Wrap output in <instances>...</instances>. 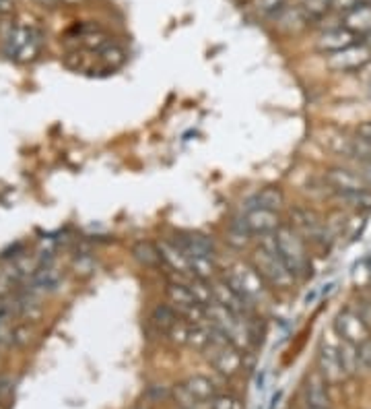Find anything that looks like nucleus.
Instances as JSON below:
<instances>
[{"instance_id": "obj_1", "label": "nucleus", "mask_w": 371, "mask_h": 409, "mask_svg": "<svg viewBox=\"0 0 371 409\" xmlns=\"http://www.w3.org/2000/svg\"><path fill=\"white\" fill-rule=\"evenodd\" d=\"M252 265L264 277V282L275 289H289L295 284L293 273L289 271V267L285 265V260L278 254L275 234L262 236L260 244L256 246V251L252 254Z\"/></svg>"}, {"instance_id": "obj_2", "label": "nucleus", "mask_w": 371, "mask_h": 409, "mask_svg": "<svg viewBox=\"0 0 371 409\" xmlns=\"http://www.w3.org/2000/svg\"><path fill=\"white\" fill-rule=\"evenodd\" d=\"M275 240H277L278 254L289 267V271L293 273V277L295 279L304 277L309 269V256L304 236L293 225H280L275 234Z\"/></svg>"}, {"instance_id": "obj_3", "label": "nucleus", "mask_w": 371, "mask_h": 409, "mask_svg": "<svg viewBox=\"0 0 371 409\" xmlns=\"http://www.w3.org/2000/svg\"><path fill=\"white\" fill-rule=\"evenodd\" d=\"M225 279L233 285L247 302H262L268 296V284L264 282V277L256 271V267L252 263H244V260H235L229 269Z\"/></svg>"}, {"instance_id": "obj_4", "label": "nucleus", "mask_w": 371, "mask_h": 409, "mask_svg": "<svg viewBox=\"0 0 371 409\" xmlns=\"http://www.w3.org/2000/svg\"><path fill=\"white\" fill-rule=\"evenodd\" d=\"M39 33L31 27H23V25H17V27H11L8 35L4 37V50L11 58H17L21 63H27L33 61L39 52Z\"/></svg>"}, {"instance_id": "obj_5", "label": "nucleus", "mask_w": 371, "mask_h": 409, "mask_svg": "<svg viewBox=\"0 0 371 409\" xmlns=\"http://www.w3.org/2000/svg\"><path fill=\"white\" fill-rule=\"evenodd\" d=\"M334 331L340 337V341L353 344V346H363L371 339V327L365 322L361 313L353 308H342L334 318Z\"/></svg>"}, {"instance_id": "obj_6", "label": "nucleus", "mask_w": 371, "mask_h": 409, "mask_svg": "<svg viewBox=\"0 0 371 409\" xmlns=\"http://www.w3.org/2000/svg\"><path fill=\"white\" fill-rule=\"evenodd\" d=\"M371 61V48L367 44H353L340 52L328 54V66L339 73L361 70Z\"/></svg>"}, {"instance_id": "obj_7", "label": "nucleus", "mask_w": 371, "mask_h": 409, "mask_svg": "<svg viewBox=\"0 0 371 409\" xmlns=\"http://www.w3.org/2000/svg\"><path fill=\"white\" fill-rule=\"evenodd\" d=\"M213 294H215V302H219L221 306H225L227 310H231L233 315L246 318L252 313V302H247L246 298L229 284L225 277H215L213 282Z\"/></svg>"}, {"instance_id": "obj_8", "label": "nucleus", "mask_w": 371, "mask_h": 409, "mask_svg": "<svg viewBox=\"0 0 371 409\" xmlns=\"http://www.w3.org/2000/svg\"><path fill=\"white\" fill-rule=\"evenodd\" d=\"M291 225L304 236V240H311V242H322L326 236V225L322 218L308 207H295L291 211Z\"/></svg>"}, {"instance_id": "obj_9", "label": "nucleus", "mask_w": 371, "mask_h": 409, "mask_svg": "<svg viewBox=\"0 0 371 409\" xmlns=\"http://www.w3.org/2000/svg\"><path fill=\"white\" fill-rule=\"evenodd\" d=\"M244 225L252 236H273L277 234V229L282 225L280 223V215L273 209H260L254 207L249 209L246 215L242 218Z\"/></svg>"}, {"instance_id": "obj_10", "label": "nucleus", "mask_w": 371, "mask_h": 409, "mask_svg": "<svg viewBox=\"0 0 371 409\" xmlns=\"http://www.w3.org/2000/svg\"><path fill=\"white\" fill-rule=\"evenodd\" d=\"M326 182L332 187L337 194H351V192H361V190H370L363 176L359 172L346 170V168H332L326 172Z\"/></svg>"}, {"instance_id": "obj_11", "label": "nucleus", "mask_w": 371, "mask_h": 409, "mask_svg": "<svg viewBox=\"0 0 371 409\" xmlns=\"http://www.w3.org/2000/svg\"><path fill=\"white\" fill-rule=\"evenodd\" d=\"M318 368H320V375L326 378V382H340L346 377L340 364L339 346L322 344L320 353H318Z\"/></svg>"}, {"instance_id": "obj_12", "label": "nucleus", "mask_w": 371, "mask_h": 409, "mask_svg": "<svg viewBox=\"0 0 371 409\" xmlns=\"http://www.w3.org/2000/svg\"><path fill=\"white\" fill-rule=\"evenodd\" d=\"M159 252H161V260L171 269L176 271L178 275H184V277H192V271H190V258L188 254L182 251V246L178 242H169V240H163L157 244Z\"/></svg>"}, {"instance_id": "obj_13", "label": "nucleus", "mask_w": 371, "mask_h": 409, "mask_svg": "<svg viewBox=\"0 0 371 409\" xmlns=\"http://www.w3.org/2000/svg\"><path fill=\"white\" fill-rule=\"evenodd\" d=\"M357 39V35L353 32H349L344 25L342 27H334V30H328L318 37V48L326 54H334L340 52L349 46H353Z\"/></svg>"}, {"instance_id": "obj_14", "label": "nucleus", "mask_w": 371, "mask_h": 409, "mask_svg": "<svg viewBox=\"0 0 371 409\" xmlns=\"http://www.w3.org/2000/svg\"><path fill=\"white\" fill-rule=\"evenodd\" d=\"M165 296H167V304H171V306L180 313V316L184 315L186 310H190L192 306L198 304L196 298H194V294H192L190 287H188V282H180V279L167 284Z\"/></svg>"}, {"instance_id": "obj_15", "label": "nucleus", "mask_w": 371, "mask_h": 409, "mask_svg": "<svg viewBox=\"0 0 371 409\" xmlns=\"http://www.w3.org/2000/svg\"><path fill=\"white\" fill-rule=\"evenodd\" d=\"M60 279V271L52 263H41V265H37V269L31 277V285H33L31 289L33 291H52L58 287Z\"/></svg>"}, {"instance_id": "obj_16", "label": "nucleus", "mask_w": 371, "mask_h": 409, "mask_svg": "<svg viewBox=\"0 0 371 409\" xmlns=\"http://www.w3.org/2000/svg\"><path fill=\"white\" fill-rule=\"evenodd\" d=\"M188 256H215V242L202 234H186L178 240Z\"/></svg>"}, {"instance_id": "obj_17", "label": "nucleus", "mask_w": 371, "mask_h": 409, "mask_svg": "<svg viewBox=\"0 0 371 409\" xmlns=\"http://www.w3.org/2000/svg\"><path fill=\"white\" fill-rule=\"evenodd\" d=\"M275 21H277L278 30L285 33L301 32L309 23L306 13L301 11V6H293V8L291 6H285L277 17H275Z\"/></svg>"}, {"instance_id": "obj_18", "label": "nucleus", "mask_w": 371, "mask_h": 409, "mask_svg": "<svg viewBox=\"0 0 371 409\" xmlns=\"http://www.w3.org/2000/svg\"><path fill=\"white\" fill-rule=\"evenodd\" d=\"M342 23L349 32H353L355 35L371 33V6L370 4H359L357 8H353L351 13H346L342 17Z\"/></svg>"}, {"instance_id": "obj_19", "label": "nucleus", "mask_w": 371, "mask_h": 409, "mask_svg": "<svg viewBox=\"0 0 371 409\" xmlns=\"http://www.w3.org/2000/svg\"><path fill=\"white\" fill-rule=\"evenodd\" d=\"M306 403L308 408L330 409V397L326 391V378L322 375H313L306 386Z\"/></svg>"}, {"instance_id": "obj_20", "label": "nucleus", "mask_w": 371, "mask_h": 409, "mask_svg": "<svg viewBox=\"0 0 371 409\" xmlns=\"http://www.w3.org/2000/svg\"><path fill=\"white\" fill-rule=\"evenodd\" d=\"M132 256L143 265V267H159L163 260H161V252H159V246L151 242V240H138L134 246H132Z\"/></svg>"}, {"instance_id": "obj_21", "label": "nucleus", "mask_w": 371, "mask_h": 409, "mask_svg": "<svg viewBox=\"0 0 371 409\" xmlns=\"http://www.w3.org/2000/svg\"><path fill=\"white\" fill-rule=\"evenodd\" d=\"M184 384L188 386V391L192 393V397L196 401H211L216 395L215 382L211 378L200 377V375L198 377H190Z\"/></svg>"}, {"instance_id": "obj_22", "label": "nucleus", "mask_w": 371, "mask_h": 409, "mask_svg": "<svg viewBox=\"0 0 371 409\" xmlns=\"http://www.w3.org/2000/svg\"><path fill=\"white\" fill-rule=\"evenodd\" d=\"M249 203H252V207H249V209H254V207H260V209H273V211H277L278 207L285 203V196H282L280 189L268 187V189L256 192V194L249 199Z\"/></svg>"}, {"instance_id": "obj_23", "label": "nucleus", "mask_w": 371, "mask_h": 409, "mask_svg": "<svg viewBox=\"0 0 371 409\" xmlns=\"http://www.w3.org/2000/svg\"><path fill=\"white\" fill-rule=\"evenodd\" d=\"M190 258V271H192V277H198V279H207V282H213L216 277V265L215 256H188Z\"/></svg>"}, {"instance_id": "obj_24", "label": "nucleus", "mask_w": 371, "mask_h": 409, "mask_svg": "<svg viewBox=\"0 0 371 409\" xmlns=\"http://www.w3.org/2000/svg\"><path fill=\"white\" fill-rule=\"evenodd\" d=\"M339 355L340 364H342V370H344L346 377H353V375L359 372V368H361V362H359V347L353 346V344H346V341H340Z\"/></svg>"}, {"instance_id": "obj_25", "label": "nucleus", "mask_w": 371, "mask_h": 409, "mask_svg": "<svg viewBox=\"0 0 371 409\" xmlns=\"http://www.w3.org/2000/svg\"><path fill=\"white\" fill-rule=\"evenodd\" d=\"M188 287L190 291L194 294L196 302L202 304V306H209L215 302V294H213V284L207 282V279H198V277H188Z\"/></svg>"}, {"instance_id": "obj_26", "label": "nucleus", "mask_w": 371, "mask_h": 409, "mask_svg": "<svg viewBox=\"0 0 371 409\" xmlns=\"http://www.w3.org/2000/svg\"><path fill=\"white\" fill-rule=\"evenodd\" d=\"M180 318V313L171 306V304H159V306H155L153 315H151V320H153V325L157 329H161V331H169V327L176 322Z\"/></svg>"}, {"instance_id": "obj_27", "label": "nucleus", "mask_w": 371, "mask_h": 409, "mask_svg": "<svg viewBox=\"0 0 371 409\" xmlns=\"http://www.w3.org/2000/svg\"><path fill=\"white\" fill-rule=\"evenodd\" d=\"M299 6L309 21H318L332 11V0H301Z\"/></svg>"}, {"instance_id": "obj_28", "label": "nucleus", "mask_w": 371, "mask_h": 409, "mask_svg": "<svg viewBox=\"0 0 371 409\" xmlns=\"http://www.w3.org/2000/svg\"><path fill=\"white\" fill-rule=\"evenodd\" d=\"M190 327H192V325H190L186 318H178V320L169 327V331H167L169 341L178 347L188 346V339H190Z\"/></svg>"}, {"instance_id": "obj_29", "label": "nucleus", "mask_w": 371, "mask_h": 409, "mask_svg": "<svg viewBox=\"0 0 371 409\" xmlns=\"http://www.w3.org/2000/svg\"><path fill=\"white\" fill-rule=\"evenodd\" d=\"M249 232H247V227L244 225V221H233L231 223V227H229V232H227V242L231 244V246H235V248H244L249 244Z\"/></svg>"}, {"instance_id": "obj_30", "label": "nucleus", "mask_w": 371, "mask_h": 409, "mask_svg": "<svg viewBox=\"0 0 371 409\" xmlns=\"http://www.w3.org/2000/svg\"><path fill=\"white\" fill-rule=\"evenodd\" d=\"M99 61L101 64L105 66V68H118V66H122L124 61H126V52H124L122 48H118V46H108L103 52H99Z\"/></svg>"}, {"instance_id": "obj_31", "label": "nucleus", "mask_w": 371, "mask_h": 409, "mask_svg": "<svg viewBox=\"0 0 371 409\" xmlns=\"http://www.w3.org/2000/svg\"><path fill=\"white\" fill-rule=\"evenodd\" d=\"M340 201L355 209H371V190H361V192H351V194H340Z\"/></svg>"}, {"instance_id": "obj_32", "label": "nucleus", "mask_w": 371, "mask_h": 409, "mask_svg": "<svg viewBox=\"0 0 371 409\" xmlns=\"http://www.w3.org/2000/svg\"><path fill=\"white\" fill-rule=\"evenodd\" d=\"M254 6L262 17H277L287 6V0H254Z\"/></svg>"}, {"instance_id": "obj_33", "label": "nucleus", "mask_w": 371, "mask_h": 409, "mask_svg": "<svg viewBox=\"0 0 371 409\" xmlns=\"http://www.w3.org/2000/svg\"><path fill=\"white\" fill-rule=\"evenodd\" d=\"M211 409H242V401L231 393H219L211 399Z\"/></svg>"}, {"instance_id": "obj_34", "label": "nucleus", "mask_w": 371, "mask_h": 409, "mask_svg": "<svg viewBox=\"0 0 371 409\" xmlns=\"http://www.w3.org/2000/svg\"><path fill=\"white\" fill-rule=\"evenodd\" d=\"M174 399L178 401V405H180V409H188L190 405H194L196 403V399L192 397V393L188 391V386L186 384H178L176 389H174Z\"/></svg>"}, {"instance_id": "obj_35", "label": "nucleus", "mask_w": 371, "mask_h": 409, "mask_svg": "<svg viewBox=\"0 0 371 409\" xmlns=\"http://www.w3.org/2000/svg\"><path fill=\"white\" fill-rule=\"evenodd\" d=\"M359 4H363L361 0H332V11H340L342 17L346 13H351L353 8H357Z\"/></svg>"}, {"instance_id": "obj_36", "label": "nucleus", "mask_w": 371, "mask_h": 409, "mask_svg": "<svg viewBox=\"0 0 371 409\" xmlns=\"http://www.w3.org/2000/svg\"><path fill=\"white\" fill-rule=\"evenodd\" d=\"M359 362L363 370H371V339L359 346Z\"/></svg>"}, {"instance_id": "obj_37", "label": "nucleus", "mask_w": 371, "mask_h": 409, "mask_svg": "<svg viewBox=\"0 0 371 409\" xmlns=\"http://www.w3.org/2000/svg\"><path fill=\"white\" fill-rule=\"evenodd\" d=\"M357 137H359L361 141H365L367 145H371V122H365V125L359 126V130H357Z\"/></svg>"}, {"instance_id": "obj_38", "label": "nucleus", "mask_w": 371, "mask_h": 409, "mask_svg": "<svg viewBox=\"0 0 371 409\" xmlns=\"http://www.w3.org/2000/svg\"><path fill=\"white\" fill-rule=\"evenodd\" d=\"M361 176H363V180H365V184H367V189L371 190V161H365V163H363V168H361Z\"/></svg>"}, {"instance_id": "obj_39", "label": "nucleus", "mask_w": 371, "mask_h": 409, "mask_svg": "<svg viewBox=\"0 0 371 409\" xmlns=\"http://www.w3.org/2000/svg\"><path fill=\"white\" fill-rule=\"evenodd\" d=\"M359 77H361V81H365L367 85H371V61L359 70Z\"/></svg>"}, {"instance_id": "obj_40", "label": "nucleus", "mask_w": 371, "mask_h": 409, "mask_svg": "<svg viewBox=\"0 0 371 409\" xmlns=\"http://www.w3.org/2000/svg\"><path fill=\"white\" fill-rule=\"evenodd\" d=\"M11 8H13V0H0V15L11 13Z\"/></svg>"}, {"instance_id": "obj_41", "label": "nucleus", "mask_w": 371, "mask_h": 409, "mask_svg": "<svg viewBox=\"0 0 371 409\" xmlns=\"http://www.w3.org/2000/svg\"><path fill=\"white\" fill-rule=\"evenodd\" d=\"M188 409H211V403H207V401H196L194 405H190Z\"/></svg>"}, {"instance_id": "obj_42", "label": "nucleus", "mask_w": 371, "mask_h": 409, "mask_svg": "<svg viewBox=\"0 0 371 409\" xmlns=\"http://www.w3.org/2000/svg\"><path fill=\"white\" fill-rule=\"evenodd\" d=\"M4 315H6V306L0 302V325H2V320H4Z\"/></svg>"}, {"instance_id": "obj_43", "label": "nucleus", "mask_w": 371, "mask_h": 409, "mask_svg": "<svg viewBox=\"0 0 371 409\" xmlns=\"http://www.w3.org/2000/svg\"><path fill=\"white\" fill-rule=\"evenodd\" d=\"M64 2H79V0H64Z\"/></svg>"}, {"instance_id": "obj_44", "label": "nucleus", "mask_w": 371, "mask_h": 409, "mask_svg": "<svg viewBox=\"0 0 371 409\" xmlns=\"http://www.w3.org/2000/svg\"><path fill=\"white\" fill-rule=\"evenodd\" d=\"M138 409H151L149 405H143V408H138Z\"/></svg>"}, {"instance_id": "obj_45", "label": "nucleus", "mask_w": 371, "mask_h": 409, "mask_svg": "<svg viewBox=\"0 0 371 409\" xmlns=\"http://www.w3.org/2000/svg\"><path fill=\"white\" fill-rule=\"evenodd\" d=\"M308 409H320V408H308Z\"/></svg>"}]
</instances>
